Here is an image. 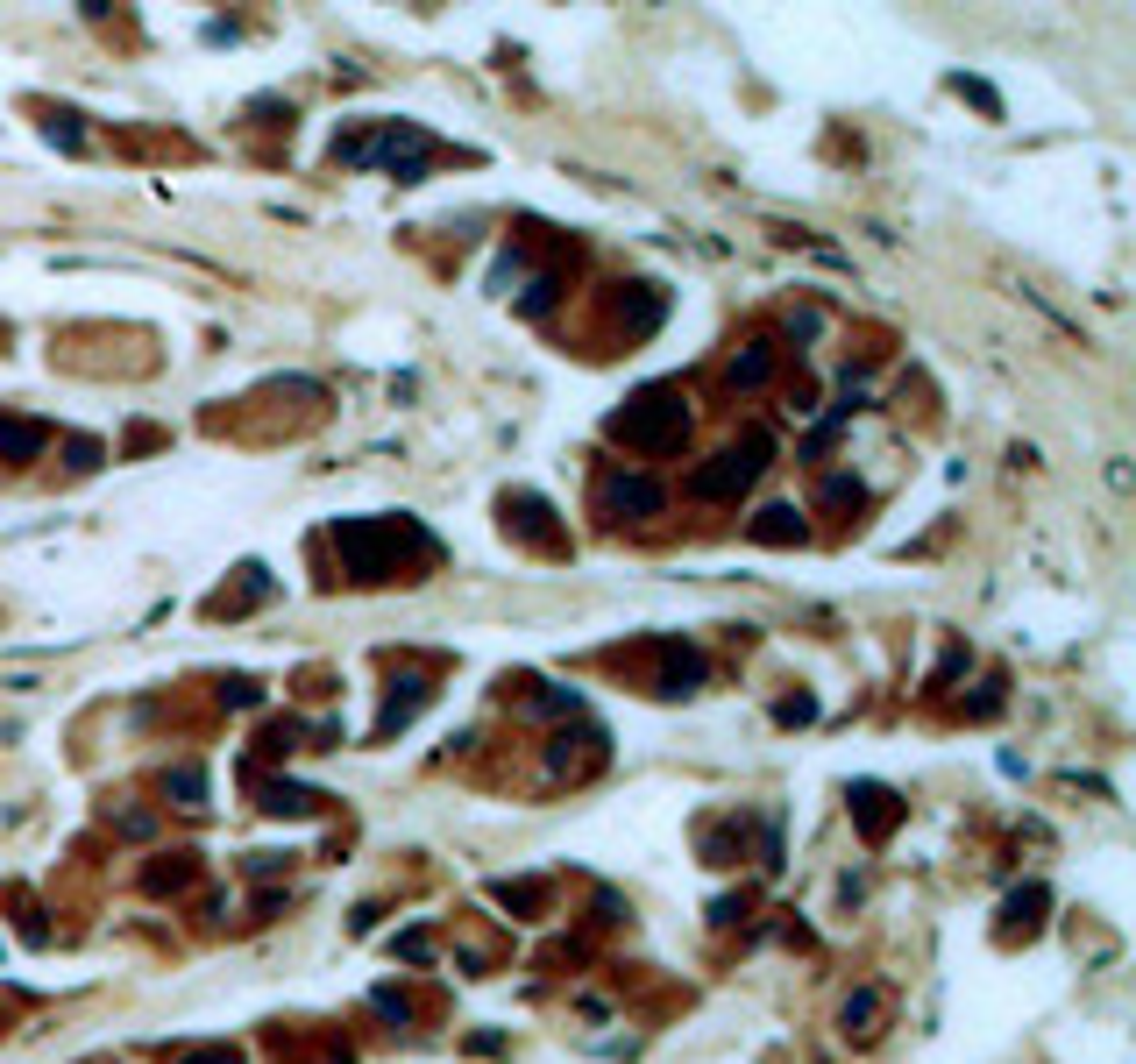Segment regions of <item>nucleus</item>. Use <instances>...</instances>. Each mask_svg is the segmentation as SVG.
<instances>
[{"mask_svg": "<svg viewBox=\"0 0 1136 1064\" xmlns=\"http://www.w3.org/2000/svg\"><path fill=\"white\" fill-rule=\"evenodd\" d=\"M682 433V390L675 383H646L625 412H611V440L625 447H668Z\"/></svg>", "mask_w": 1136, "mask_h": 1064, "instance_id": "obj_1", "label": "nucleus"}, {"mask_svg": "<svg viewBox=\"0 0 1136 1064\" xmlns=\"http://www.w3.org/2000/svg\"><path fill=\"white\" fill-rule=\"evenodd\" d=\"M398 533L405 525H342V554H349V568H356V576L363 583H384L391 576V554H398Z\"/></svg>", "mask_w": 1136, "mask_h": 1064, "instance_id": "obj_3", "label": "nucleus"}, {"mask_svg": "<svg viewBox=\"0 0 1136 1064\" xmlns=\"http://www.w3.org/2000/svg\"><path fill=\"white\" fill-rule=\"evenodd\" d=\"M753 540H767V547H788V540H802V518H795L788 504H774V511H760Z\"/></svg>", "mask_w": 1136, "mask_h": 1064, "instance_id": "obj_7", "label": "nucleus"}, {"mask_svg": "<svg viewBox=\"0 0 1136 1064\" xmlns=\"http://www.w3.org/2000/svg\"><path fill=\"white\" fill-rule=\"evenodd\" d=\"M824 504H860V482H853V475H831V482H824Z\"/></svg>", "mask_w": 1136, "mask_h": 1064, "instance_id": "obj_12", "label": "nucleus"}, {"mask_svg": "<svg viewBox=\"0 0 1136 1064\" xmlns=\"http://www.w3.org/2000/svg\"><path fill=\"white\" fill-rule=\"evenodd\" d=\"M874 1022H881V994L860 987V994L845 1001V1036H874Z\"/></svg>", "mask_w": 1136, "mask_h": 1064, "instance_id": "obj_9", "label": "nucleus"}, {"mask_svg": "<svg viewBox=\"0 0 1136 1064\" xmlns=\"http://www.w3.org/2000/svg\"><path fill=\"white\" fill-rule=\"evenodd\" d=\"M888 802H896V795H888V788H853V809L867 816V831H874V838L888 831V816H896V809H888Z\"/></svg>", "mask_w": 1136, "mask_h": 1064, "instance_id": "obj_10", "label": "nucleus"}, {"mask_svg": "<svg viewBox=\"0 0 1136 1064\" xmlns=\"http://www.w3.org/2000/svg\"><path fill=\"white\" fill-rule=\"evenodd\" d=\"M50 447V426L36 419H0V461H36Z\"/></svg>", "mask_w": 1136, "mask_h": 1064, "instance_id": "obj_5", "label": "nucleus"}, {"mask_svg": "<svg viewBox=\"0 0 1136 1064\" xmlns=\"http://www.w3.org/2000/svg\"><path fill=\"white\" fill-rule=\"evenodd\" d=\"M604 504H611L618 518H661L668 489H661L654 475H611V482H604Z\"/></svg>", "mask_w": 1136, "mask_h": 1064, "instance_id": "obj_4", "label": "nucleus"}, {"mask_svg": "<svg viewBox=\"0 0 1136 1064\" xmlns=\"http://www.w3.org/2000/svg\"><path fill=\"white\" fill-rule=\"evenodd\" d=\"M760 468H767V433H746L739 447L710 454V468H696V475H689V497H703V504H717V497H739V489H746Z\"/></svg>", "mask_w": 1136, "mask_h": 1064, "instance_id": "obj_2", "label": "nucleus"}, {"mask_svg": "<svg viewBox=\"0 0 1136 1064\" xmlns=\"http://www.w3.org/2000/svg\"><path fill=\"white\" fill-rule=\"evenodd\" d=\"M703 682V661H696V653H682V646H661V689L668 696H689Z\"/></svg>", "mask_w": 1136, "mask_h": 1064, "instance_id": "obj_6", "label": "nucleus"}, {"mask_svg": "<svg viewBox=\"0 0 1136 1064\" xmlns=\"http://www.w3.org/2000/svg\"><path fill=\"white\" fill-rule=\"evenodd\" d=\"M178 1064H241V1057H234V1050H185Z\"/></svg>", "mask_w": 1136, "mask_h": 1064, "instance_id": "obj_13", "label": "nucleus"}, {"mask_svg": "<svg viewBox=\"0 0 1136 1064\" xmlns=\"http://www.w3.org/2000/svg\"><path fill=\"white\" fill-rule=\"evenodd\" d=\"M767 376H774V348H767V341H760V348H746V355L732 362V383H746V390H760Z\"/></svg>", "mask_w": 1136, "mask_h": 1064, "instance_id": "obj_8", "label": "nucleus"}, {"mask_svg": "<svg viewBox=\"0 0 1136 1064\" xmlns=\"http://www.w3.org/2000/svg\"><path fill=\"white\" fill-rule=\"evenodd\" d=\"M171 795H178L185 809H199V795H206V774H199V767H178V774H171Z\"/></svg>", "mask_w": 1136, "mask_h": 1064, "instance_id": "obj_11", "label": "nucleus"}]
</instances>
